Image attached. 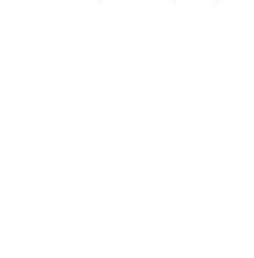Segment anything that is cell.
I'll return each mask as SVG.
<instances>
[]
</instances>
